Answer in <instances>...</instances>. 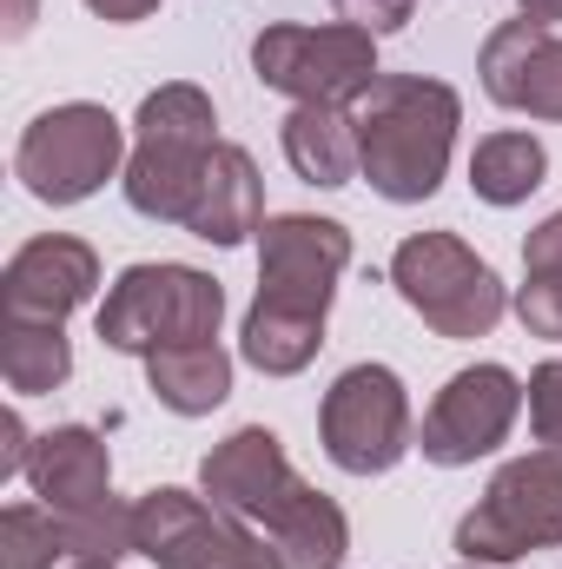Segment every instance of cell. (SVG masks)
<instances>
[{
	"mask_svg": "<svg viewBox=\"0 0 562 569\" xmlns=\"http://www.w3.org/2000/svg\"><path fill=\"white\" fill-rule=\"evenodd\" d=\"M298 490H304V477L291 470L284 443L265 425L232 430V437L212 443L205 463H199V497H205L212 510H225V517H245V523H272Z\"/></svg>",
	"mask_w": 562,
	"mask_h": 569,
	"instance_id": "7c38bea8",
	"label": "cell"
},
{
	"mask_svg": "<svg viewBox=\"0 0 562 569\" xmlns=\"http://www.w3.org/2000/svg\"><path fill=\"white\" fill-rule=\"evenodd\" d=\"M562 543V450H530L510 457L490 490L476 497V510H463L456 523V557L463 563H516L530 550H556Z\"/></svg>",
	"mask_w": 562,
	"mask_h": 569,
	"instance_id": "8992f818",
	"label": "cell"
},
{
	"mask_svg": "<svg viewBox=\"0 0 562 569\" xmlns=\"http://www.w3.org/2000/svg\"><path fill=\"white\" fill-rule=\"evenodd\" d=\"M476 80L496 107L510 113H530V120H550L562 127V33L543 20H503L483 53H476Z\"/></svg>",
	"mask_w": 562,
	"mask_h": 569,
	"instance_id": "4fadbf2b",
	"label": "cell"
},
{
	"mask_svg": "<svg viewBox=\"0 0 562 569\" xmlns=\"http://www.w3.org/2000/svg\"><path fill=\"white\" fill-rule=\"evenodd\" d=\"M463 569H483V563H463Z\"/></svg>",
	"mask_w": 562,
	"mask_h": 569,
	"instance_id": "836d02e7",
	"label": "cell"
},
{
	"mask_svg": "<svg viewBox=\"0 0 562 569\" xmlns=\"http://www.w3.org/2000/svg\"><path fill=\"white\" fill-rule=\"evenodd\" d=\"M351 266V232L318 212H272L259 226V298L291 311H331L338 279Z\"/></svg>",
	"mask_w": 562,
	"mask_h": 569,
	"instance_id": "8fae6325",
	"label": "cell"
},
{
	"mask_svg": "<svg viewBox=\"0 0 562 569\" xmlns=\"http://www.w3.org/2000/svg\"><path fill=\"white\" fill-rule=\"evenodd\" d=\"M331 7H338V20H344V27L398 33V27H411V7H418V0H331Z\"/></svg>",
	"mask_w": 562,
	"mask_h": 569,
	"instance_id": "4316f807",
	"label": "cell"
},
{
	"mask_svg": "<svg viewBox=\"0 0 562 569\" xmlns=\"http://www.w3.org/2000/svg\"><path fill=\"white\" fill-rule=\"evenodd\" d=\"M219 318H225V284L199 266H127L93 311L107 351L127 358H152L165 345H212Z\"/></svg>",
	"mask_w": 562,
	"mask_h": 569,
	"instance_id": "3957f363",
	"label": "cell"
},
{
	"mask_svg": "<svg viewBox=\"0 0 562 569\" xmlns=\"http://www.w3.org/2000/svg\"><path fill=\"white\" fill-rule=\"evenodd\" d=\"M0 378L13 398H47L73 378L67 325L53 318H0Z\"/></svg>",
	"mask_w": 562,
	"mask_h": 569,
	"instance_id": "44dd1931",
	"label": "cell"
},
{
	"mask_svg": "<svg viewBox=\"0 0 562 569\" xmlns=\"http://www.w3.org/2000/svg\"><path fill=\"white\" fill-rule=\"evenodd\" d=\"M27 457H33V437L20 425V411L0 418V477H27Z\"/></svg>",
	"mask_w": 562,
	"mask_h": 569,
	"instance_id": "f1b7e54d",
	"label": "cell"
},
{
	"mask_svg": "<svg viewBox=\"0 0 562 569\" xmlns=\"http://www.w3.org/2000/svg\"><path fill=\"white\" fill-rule=\"evenodd\" d=\"M93 291H100V252L87 239L47 232V239H27L7 259V272H0V318H53V325H67Z\"/></svg>",
	"mask_w": 562,
	"mask_h": 569,
	"instance_id": "5bb4252c",
	"label": "cell"
},
{
	"mask_svg": "<svg viewBox=\"0 0 562 569\" xmlns=\"http://www.w3.org/2000/svg\"><path fill=\"white\" fill-rule=\"evenodd\" d=\"M523 405H530V430L543 450H562V358L536 365L530 385H523Z\"/></svg>",
	"mask_w": 562,
	"mask_h": 569,
	"instance_id": "d4e9b609",
	"label": "cell"
},
{
	"mask_svg": "<svg viewBox=\"0 0 562 569\" xmlns=\"http://www.w3.org/2000/svg\"><path fill=\"white\" fill-rule=\"evenodd\" d=\"M265 537H272L279 569H344V557H351V523H344V510H338L324 490H311V483L265 523Z\"/></svg>",
	"mask_w": 562,
	"mask_h": 569,
	"instance_id": "d6986e66",
	"label": "cell"
},
{
	"mask_svg": "<svg viewBox=\"0 0 562 569\" xmlns=\"http://www.w3.org/2000/svg\"><path fill=\"white\" fill-rule=\"evenodd\" d=\"M27 483L33 497L67 517V510H87V503H107L113 497V457H107V437L87 425H53L33 437V457H27Z\"/></svg>",
	"mask_w": 562,
	"mask_h": 569,
	"instance_id": "9a60e30c",
	"label": "cell"
},
{
	"mask_svg": "<svg viewBox=\"0 0 562 569\" xmlns=\"http://www.w3.org/2000/svg\"><path fill=\"white\" fill-rule=\"evenodd\" d=\"M516 13H523V20H543V27H556L562 0H516Z\"/></svg>",
	"mask_w": 562,
	"mask_h": 569,
	"instance_id": "1f68e13d",
	"label": "cell"
},
{
	"mask_svg": "<svg viewBox=\"0 0 562 569\" xmlns=\"http://www.w3.org/2000/svg\"><path fill=\"white\" fill-rule=\"evenodd\" d=\"M67 569H120V563H67Z\"/></svg>",
	"mask_w": 562,
	"mask_h": 569,
	"instance_id": "d6a6232c",
	"label": "cell"
},
{
	"mask_svg": "<svg viewBox=\"0 0 562 569\" xmlns=\"http://www.w3.org/2000/svg\"><path fill=\"white\" fill-rule=\"evenodd\" d=\"M318 437H324V457L344 477H384V470H398L404 450H418L404 378L391 365H351L324 391V405H318Z\"/></svg>",
	"mask_w": 562,
	"mask_h": 569,
	"instance_id": "ba28073f",
	"label": "cell"
},
{
	"mask_svg": "<svg viewBox=\"0 0 562 569\" xmlns=\"http://www.w3.org/2000/svg\"><path fill=\"white\" fill-rule=\"evenodd\" d=\"M120 172H127V127L100 100L47 107L13 146V179L40 206H80Z\"/></svg>",
	"mask_w": 562,
	"mask_h": 569,
	"instance_id": "5b68a950",
	"label": "cell"
},
{
	"mask_svg": "<svg viewBox=\"0 0 562 569\" xmlns=\"http://www.w3.org/2000/svg\"><path fill=\"white\" fill-rule=\"evenodd\" d=\"M391 284L436 338L456 345L490 338L510 311V291L490 272V259H476L456 232H411L391 252Z\"/></svg>",
	"mask_w": 562,
	"mask_h": 569,
	"instance_id": "277c9868",
	"label": "cell"
},
{
	"mask_svg": "<svg viewBox=\"0 0 562 569\" xmlns=\"http://www.w3.org/2000/svg\"><path fill=\"white\" fill-rule=\"evenodd\" d=\"M33 13H40V0H7V40H27Z\"/></svg>",
	"mask_w": 562,
	"mask_h": 569,
	"instance_id": "4dcf8cb0",
	"label": "cell"
},
{
	"mask_svg": "<svg viewBox=\"0 0 562 569\" xmlns=\"http://www.w3.org/2000/svg\"><path fill=\"white\" fill-rule=\"evenodd\" d=\"M259 226H265V179H259V166H252L245 146L219 140L212 159H205L199 199L185 212V232L205 239V246H245Z\"/></svg>",
	"mask_w": 562,
	"mask_h": 569,
	"instance_id": "2e32d148",
	"label": "cell"
},
{
	"mask_svg": "<svg viewBox=\"0 0 562 569\" xmlns=\"http://www.w3.org/2000/svg\"><path fill=\"white\" fill-rule=\"evenodd\" d=\"M284 159L298 179L338 192L358 179V127H351V107H291L279 127Z\"/></svg>",
	"mask_w": 562,
	"mask_h": 569,
	"instance_id": "ac0fdd59",
	"label": "cell"
},
{
	"mask_svg": "<svg viewBox=\"0 0 562 569\" xmlns=\"http://www.w3.org/2000/svg\"><path fill=\"white\" fill-rule=\"evenodd\" d=\"M60 537H67L73 563H120V557H140V510L120 503V497H107V503L67 510Z\"/></svg>",
	"mask_w": 562,
	"mask_h": 569,
	"instance_id": "603a6c76",
	"label": "cell"
},
{
	"mask_svg": "<svg viewBox=\"0 0 562 569\" xmlns=\"http://www.w3.org/2000/svg\"><path fill=\"white\" fill-rule=\"evenodd\" d=\"M100 20H113V27H133V20H145V13H159V0H87Z\"/></svg>",
	"mask_w": 562,
	"mask_h": 569,
	"instance_id": "f546056e",
	"label": "cell"
},
{
	"mask_svg": "<svg viewBox=\"0 0 562 569\" xmlns=\"http://www.w3.org/2000/svg\"><path fill=\"white\" fill-rule=\"evenodd\" d=\"M212 146H219V113H212L205 87L172 80V87L145 93L140 113H133V152L120 172L127 206L152 226H185Z\"/></svg>",
	"mask_w": 562,
	"mask_h": 569,
	"instance_id": "7a4b0ae2",
	"label": "cell"
},
{
	"mask_svg": "<svg viewBox=\"0 0 562 569\" xmlns=\"http://www.w3.org/2000/svg\"><path fill=\"white\" fill-rule=\"evenodd\" d=\"M133 510H140V557L159 569H279V557L265 550V537H252L245 517H225L192 490L159 483Z\"/></svg>",
	"mask_w": 562,
	"mask_h": 569,
	"instance_id": "9c48e42d",
	"label": "cell"
},
{
	"mask_svg": "<svg viewBox=\"0 0 562 569\" xmlns=\"http://www.w3.org/2000/svg\"><path fill=\"white\" fill-rule=\"evenodd\" d=\"M516 418H523V385H516V371H503V365H470V371H456V378L430 398L418 450L436 470H463V463L490 457V450L516 430Z\"/></svg>",
	"mask_w": 562,
	"mask_h": 569,
	"instance_id": "30bf717a",
	"label": "cell"
},
{
	"mask_svg": "<svg viewBox=\"0 0 562 569\" xmlns=\"http://www.w3.org/2000/svg\"><path fill=\"white\" fill-rule=\"evenodd\" d=\"M145 385L172 418H205L232 398V351L212 345H165L145 358Z\"/></svg>",
	"mask_w": 562,
	"mask_h": 569,
	"instance_id": "e0dca14e",
	"label": "cell"
},
{
	"mask_svg": "<svg viewBox=\"0 0 562 569\" xmlns=\"http://www.w3.org/2000/svg\"><path fill=\"white\" fill-rule=\"evenodd\" d=\"M516 318H523L530 338L562 345V272H530L523 291H516Z\"/></svg>",
	"mask_w": 562,
	"mask_h": 569,
	"instance_id": "484cf974",
	"label": "cell"
},
{
	"mask_svg": "<svg viewBox=\"0 0 562 569\" xmlns=\"http://www.w3.org/2000/svg\"><path fill=\"white\" fill-rule=\"evenodd\" d=\"M252 73L291 107H351L378 80V33L364 27H298L279 20L252 40Z\"/></svg>",
	"mask_w": 562,
	"mask_h": 569,
	"instance_id": "52a82bcc",
	"label": "cell"
},
{
	"mask_svg": "<svg viewBox=\"0 0 562 569\" xmlns=\"http://www.w3.org/2000/svg\"><path fill=\"white\" fill-rule=\"evenodd\" d=\"M67 557L60 517L47 503H7L0 510V569H53Z\"/></svg>",
	"mask_w": 562,
	"mask_h": 569,
	"instance_id": "cb8c5ba5",
	"label": "cell"
},
{
	"mask_svg": "<svg viewBox=\"0 0 562 569\" xmlns=\"http://www.w3.org/2000/svg\"><path fill=\"white\" fill-rule=\"evenodd\" d=\"M324 351V318L318 311H291L272 298H252L245 331H239V358L265 378H298L311 358Z\"/></svg>",
	"mask_w": 562,
	"mask_h": 569,
	"instance_id": "ffe728a7",
	"label": "cell"
},
{
	"mask_svg": "<svg viewBox=\"0 0 562 569\" xmlns=\"http://www.w3.org/2000/svg\"><path fill=\"white\" fill-rule=\"evenodd\" d=\"M550 179V152H543V140L536 133H490V140H476V152H470V192L483 199V206H523L536 186Z\"/></svg>",
	"mask_w": 562,
	"mask_h": 569,
	"instance_id": "7402d4cb",
	"label": "cell"
},
{
	"mask_svg": "<svg viewBox=\"0 0 562 569\" xmlns=\"http://www.w3.org/2000/svg\"><path fill=\"white\" fill-rule=\"evenodd\" d=\"M523 266H530V272H562V212H550V219L523 239Z\"/></svg>",
	"mask_w": 562,
	"mask_h": 569,
	"instance_id": "83f0119b",
	"label": "cell"
},
{
	"mask_svg": "<svg viewBox=\"0 0 562 569\" xmlns=\"http://www.w3.org/2000/svg\"><path fill=\"white\" fill-rule=\"evenodd\" d=\"M351 127H358V172L371 179V192L391 206H423L450 172L463 100L450 80L378 73L351 100Z\"/></svg>",
	"mask_w": 562,
	"mask_h": 569,
	"instance_id": "6da1fadb",
	"label": "cell"
}]
</instances>
